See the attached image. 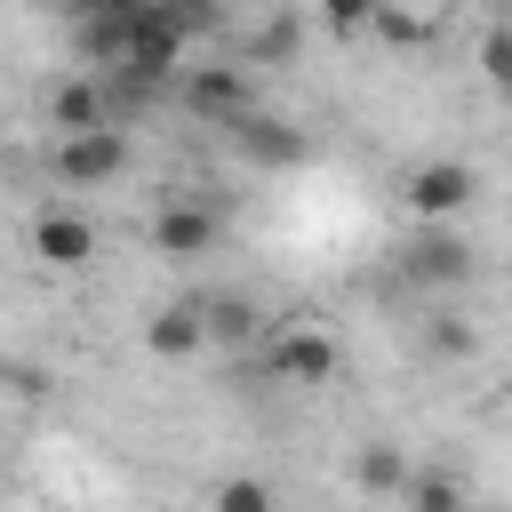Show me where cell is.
<instances>
[{
    "label": "cell",
    "instance_id": "obj_8",
    "mask_svg": "<svg viewBox=\"0 0 512 512\" xmlns=\"http://www.w3.org/2000/svg\"><path fill=\"white\" fill-rule=\"evenodd\" d=\"M32 256L56 264V272H80V264L96 256V224H88L80 208H40V216H32Z\"/></svg>",
    "mask_w": 512,
    "mask_h": 512
},
{
    "label": "cell",
    "instance_id": "obj_6",
    "mask_svg": "<svg viewBox=\"0 0 512 512\" xmlns=\"http://www.w3.org/2000/svg\"><path fill=\"white\" fill-rule=\"evenodd\" d=\"M144 352H152V360H192V352H208V288H176V296L144 320Z\"/></svg>",
    "mask_w": 512,
    "mask_h": 512
},
{
    "label": "cell",
    "instance_id": "obj_3",
    "mask_svg": "<svg viewBox=\"0 0 512 512\" xmlns=\"http://www.w3.org/2000/svg\"><path fill=\"white\" fill-rule=\"evenodd\" d=\"M472 272H480L472 240H464V232H448V224H416V240L400 248V280H408V288H432V296L464 288Z\"/></svg>",
    "mask_w": 512,
    "mask_h": 512
},
{
    "label": "cell",
    "instance_id": "obj_19",
    "mask_svg": "<svg viewBox=\"0 0 512 512\" xmlns=\"http://www.w3.org/2000/svg\"><path fill=\"white\" fill-rule=\"evenodd\" d=\"M320 16H328V32H368L384 16V0H320Z\"/></svg>",
    "mask_w": 512,
    "mask_h": 512
},
{
    "label": "cell",
    "instance_id": "obj_5",
    "mask_svg": "<svg viewBox=\"0 0 512 512\" xmlns=\"http://www.w3.org/2000/svg\"><path fill=\"white\" fill-rule=\"evenodd\" d=\"M216 240H224V216H216L208 200L176 192V200H160V208H152V248H160V256L192 264V256H216Z\"/></svg>",
    "mask_w": 512,
    "mask_h": 512
},
{
    "label": "cell",
    "instance_id": "obj_18",
    "mask_svg": "<svg viewBox=\"0 0 512 512\" xmlns=\"http://www.w3.org/2000/svg\"><path fill=\"white\" fill-rule=\"evenodd\" d=\"M160 16H168L184 40H208V32H216V0H160Z\"/></svg>",
    "mask_w": 512,
    "mask_h": 512
},
{
    "label": "cell",
    "instance_id": "obj_10",
    "mask_svg": "<svg viewBox=\"0 0 512 512\" xmlns=\"http://www.w3.org/2000/svg\"><path fill=\"white\" fill-rule=\"evenodd\" d=\"M48 128H56V136H88V128H112V104H104V72L56 80V88H48Z\"/></svg>",
    "mask_w": 512,
    "mask_h": 512
},
{
    "label": "cell",
    "instance_id": "obj_16",
    "mask_svg": "<svg viewBox=\"0 0 512 512\" xmlns=\"http://www.w3.org/2000/svg\"><path fill=\"white\" fill-rule=\"evenodd\" d=\"M208 512H272V480H256V472H232V480H216Z\"/></svg>",
    "mask_w": 512,
    "mask_h": 512
},
{
    "label": "cell",
    "instance_id": "obj_14",
    "mask_svg": "<svg viewBox=\"0 0 512 512\" xmlns=\"http://www.w3.org/2000/svg\"><path fill=\"white\" fill-rule=\"evenodd\" d=\"M400 504H408V512H464V480H456L448 464H416V480H408Z\"/></svg>",
    "mask_w": 512,
    "mask_h": 512
},
{
    "label": "cell",
    "instance_id": "obj_12",
    "mask_svg": "<svg viewBox=\"0 0 512 512\" xmlns=\"http://www.w3.org/2000/svg\"><path fill=\"white\" fill-rule=\"evenodd\" d=\"M352 480H360L368 496H408L416 464H408V448H400V440H360V456H352Z\"/></svg>",
    "mask_w": 512,
    "mask_h": 512
},
{
    "label": "cell",
    "instance_id": "obj_15",
    "mask_svg": "<svg viewBox=\"0 0 512 512\" xmlns=\"http://www.w3.org/2000/svg\"><path fill=\"white\" fill-rule=\"evenodd\" d=\"M480 72H488L496 96H512V16H488V32H480Z\"/></svg>",
    "mask_w": 512,
    "mask_h": 512
},
{
    "label": "cell",
    "instance_id": "obj_11",
    "mask_svg": "<svg viewBox=\"0 0 512 512\" xmlns=\"http://www.w3.org/2000/svg\"><path fill=\"white\" fill-rule=\"evenodd\" d=\"M232 144H240L256 168H296V160H304V136H296L280 112H240V120H232Z\"/></svg>",
    "mask_w": 512,
    "mask_h": 512
},
{
    "label": "cell",
    "instance_id": "obj_7",
    "mask_svg": "<svg viewBox=\"0 0 512 512\" xmlns=\"http://www.w3.org/2000/svg\"><path fill=\"white\" fill-rule=\"evenodd\" d=\"M176 88H184V104L200 112V120H240V112H256V80L240 72V64H184L176 72Z\"/></svg>",
    "mask_w": 512,
    "mask_h": 512
},
{
    "label": "cell",
    "instance_id": "obj_20",
    "mask_svg": "<svg viewBox=\"0 0 512 512\" xmlns=\"http://www.w3.org/2000/svg\"><path fill=\"white\" fill-rule=\"evenodd\" d=\"M56 8H64V24H96V16H120L136 0H56Z\"/></svg>",
    "mask_w": 512,
    "mask_h": 512
},
{
    "label": "cell",
    "instance_id": "obj_4",
    "mask_svg": "<svg viewBox=\"0 0 512 512\" xmlns=\"http://www.w3.org/2000/svg\"><path fill=\"white\" fill-rule=\"evenodd\" d=\"M128 160H136V144H128V128H88V136H56L48 144V176L56 184H112V176H128Z\"/></svg>",
    "mask_w": 512,
    "mask_h": 512
},
{
    "label": "cell",
    "instance_id": "obj_13",
    "mask_svg": "<svg viewBox=\"0 0 512 512\" xmlns=\"http://www.w3.org/2000/svg\"><path fill=\"white\" fill-rule=\"evenodd\" d=\"M416 344H424L432 360H472V352H480V328H472L456 304H432L424 328H416Z\"/></svg>",
    "mask_w": 512,
    "mask_h": 512
},
{
    "label": "cell",
    "instance_id": "obj_22",
    "mask_svg": "<svg viewBox=\"0 0 512 512\" xmlns=\"http://www.w3.org/2000/svg\"><path fill=\"white\" fill-rule=\"evenodd\" d=\"M488 16H512V0H488Z\"/></svg>",
    "mask_w": 512,
    "mask_h": 512
},
{
    "label": "cell",
    "instance_id": "obj_21",
    "mask_svg": "<svg viewBox=\"0 0 512 512\" xmlns=\"http://www.w3.org/2000/svg\"><path fill=\"white\" fill-rule=\"evenodd\" d=\"M408 8H416V16H432V8H448V0H408Z\"/></svg>",
    "mask_w": 512,
    "mask_h": 512
},
{
    "label": "cell",
    "instance_id": "obj_17",
    "mask_svg": "<svg viewBox=\"0 0 512 512\" xmlns=\"http://www.w3.org/2000/svg\"><path fill=\"white\" fill-rule=\"evenodd\" d=\"M296 40H304V24H296V16H272V24L248 40V64H288V56H296Z\"/></svg>",
    "mask_w": 512,
    "mask_h": 512
},
{
    "label": "cell",
    "instance_id": "obj_2",
    "mask_svg": "<svg viewBox=\"0 0 512 512\" xmlns=\"http://www.w3.org/2000/svg\"><path fill=\"white\" fill-rule=\"evenodd\" d=\"M472 192H480V176H472V160H416L408 176H400V200H408V216L416 224H456L464 208H472Z\"/></svg>",
    "mask_w": 512,
    "mask_h": 512
},
{
    "label": "cell",
    "instance_id": "obj_9",
    "mask_svg": "<svg viewBox=\"0 0 512 512\" xmlns=\"http://www.w3.org/2000/svg\"><path fill=\"white\" fill-rule=\"evenodd\" d=\"M264 336H272V312H264L256 296L208 288V344H224V352H264Z\"/></svg>",
    "mask_w": 512,
    "mask_h": 512
},
{
    "label": "cell",
    "instance_id": "obj_1",
    "mask_svg": "<svg viewBox=\"0 0 512 512\" xmlns=\"http://www.w3.org/2000/svg\"><path fill=\"white\" fill-rule=\"evenodd\" d=\"M256 368H264V384H280V392H320V384H336L344 352H336L328 328H272L264 352H256Z\"/></svg>",
    "mask_w": 512,
    "mask_h": 512
}]
</instances>
